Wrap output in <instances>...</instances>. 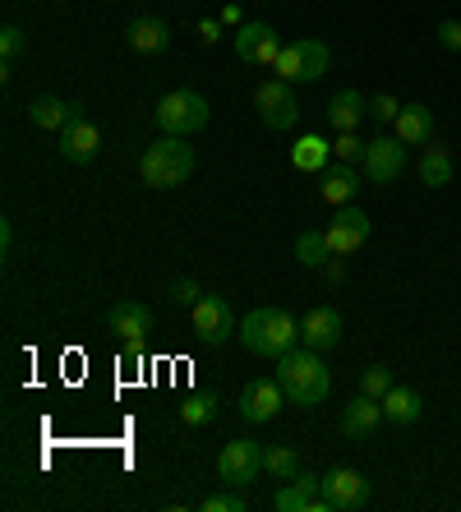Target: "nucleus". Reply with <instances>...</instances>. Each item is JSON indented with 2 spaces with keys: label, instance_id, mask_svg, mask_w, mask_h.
<instances>
[{
  "label": "nucleus",
  "instance_id": "1",
  "mask_svg": "<svg viewBox=\"0 0 461 512\" xmlns=\"http://www.w3.org/2000/svg\"><path fill=\"white\" fill-rule=\"evenodd\" d=\"M236 337L245 342V351H254V356L282 360L286 351L300 342V319L296 314H286V310H277V305H254V310L240 319Z\"/></svg>",
  "mask_w": 461,
  "mask_h": 512
},
{
  "label": "nucleus",
  "instance_id": "2",
  "mask_svg": "<svg viewBox=\"0 0 461 512\" xmlns=\"http://www.w3.org/2000/svg\"><path fill=\"white\" fill-rule=\"evenodd\" d=\"M277 383H282L286 402L296 406H323L332 393V374L323 365V351H286L277 360Z\"/></svg>",
  "mask_w": 461,
  "mask_h": 512
},
{
  "label": "nucleus",
  "instance_id": "3",
  "mask_svg": "<svg viewBox=\"0 0 461 512\" xmlns=\"http://www.w3.org/2000/svg\"><path fill=\"white\" fill-rule=\"evenodd\" d=\"M190 171H194V148L185 139H176V134H162L139 157V176L148 190H176V185L190 180Z\"/></svg>",
  "mask_w": 461,
  "mask_h": 512
},
{
  "label": "nucleus",
  "instance_id": "4",
  "mask_svg": "<svg viewBox=\"0 0 461 512\" xmlns=\"http://www.w3.org/2000/svg\"><path fill=\"white\" fill-rule=\"evenodd\" d=\"M157 125L162 134H176V139H190V134L208 130V120H213V107H208V97L194 93V88H176V93H166L157 102Z\"/></svg>",
  "mask_w": 461,
  "mask_h": 512
},
{
  "label": "nucleus",
  "instance_id": "5",
  "mask_svg": "<svg viewBox=\"0 0 461 512\" xmlns=\"http://www.w3.org/2000/svg\"><path fill=\"white\" fill-rule=\"evenodd\" d=\"M332 65V51L323 47L319 37H296V42H286L282 56H277V79H286V84H314V79H323Z\"/></svg>",
  "mask_w": 461,
  "mask_h": 512
},
{
  "label": "nucleus",
  "instance_id": "6",
  "mask_svg": "<svg viewBox=\"0 0 461 512\" xmlns=\"http://www.w3.org/2000/svg\"><path fill=\"white\" fill-rule=\"evenodd\" d=\"M254 107H259L268 130H296L300 125V102L286 79H263V84L254 88Z\"/></svg>",
  "mask_w": 461,
  "mask_h": 512
},
{
  "label": "nucleus",
  "instance_id": "7",
  "mask_svg": "<svg viewBox=\"0 0 461 512\" xmlns=\"http://www.w3.org/2000/svg\"><path fill=\"white\" fill-rule=\"evenodd\" d=\"M259 471H263V443H254V439H231L217 453V476L231 489H245Z\"/></svg>",
  "mask_w": 461,
  "mask_h": 512
},
{
  "label": "nucleus",
  "instance_id": "8",
  "mask_svg": "<svg viewBox=\"0 0 461 512\" xmlns=\"http://www.w3.org/2000/svg\"><path fill=\"white\" fill-rule=\"evenodd\" d=\"M190 328L203 346H222L226 337H236L240 323L231 314V305H226V296H199V305L190 314Z\"/></svg>",
  "mask_w": 461,
  "mask_h": 512
},
{
  "label": "nucleus",
  "instance_id": "9",
  "mask_svg": "<svg viewBox=\"0 0 461 512\" xmlns=\"http://www.w3.org/2000/svg\"><path fill=\"white\" fill-rule=\"evenodd\" d=\"M236 56L254 70H272L282 56V37L272 33V24H240L236 28Z\"/></svg>",
  "mask_w": 461,
  "mask_h": 512
},
{
  "label": "nucleus",
  "instance_id": "10",
  "mask_svg": "<svg viewBox=\"0 0 461 512\" xmlns=\"http://www.w3.org/2000/svg\"><path fill=\"white\" fill-rule=\"evenodd\" d=\"M272 508L277 512H332V503H328V494H323V476L300 471L291 485H282L272 494Z\"/></svg>",
  "mask_w": 461,
  "mask_h": 512
},
{
  "label": "nucleus",
  "instance_id": "11",
  "mask_svg": "<svg viewBox=\"0 0 461 512\" xmlns=\"http://www.w3.org/2000/svg\"><path fill=\"white\" fill-rule=\"evenodd\" d=\"M323 236H328L332 254H355L360 245L369 240V217L365 208H355V203H342L337 213H332V222L323 227Z\"/></svg>",
  "mask_w": 461,
  "mask_h": 512
},
{
  "label": "nucleus",
  "instance_id": "12",
  "mask_svg": "<svg viewBox=\"0 0 461 512\" xmlns=\"http://www.w3.org/2000/svg\"><path fill=\"white\" fill-rule=\"evenodd\" d=\"M360 167H365V180H374V185H392L406 167V143L388 139V134H383V139H369Z\"/></svg>",
  "mask_w": 461,
  "mask_h": 512
},
{
  "label": "nucleus",
  "instance_id": "13",
  "mask_svg": "<svg viewBox=\"0 0 461 512\" xmlns=\"http://www.w3.org/2000/svg\"><path fill=\"white\" fill-rule=\"evenodd\" d=\"M323 494H328L332 512H355L369 503V480L360 471H351V466H337V471L323 476Z\"/></svg>",
  "mask_w": 461,
  "mask_h": 512
},
{
  "label": "nucleus",
  "instance_id": "14",
  "mask_svg": "<svg viewBox=\"0 0 461 512\" xmlns=\"http://www.w3.org/2000/svg\"><path fill=\"white\" fill-rule=\"evenodd\" d=\"M282 402H286L282 383L277 379H254L245 393H240V416H245L249 425H268V420L282 411Z\"/></svg>",
  "mask_w": 461,
  "mask_h": 512
},
{
  "label": "nucleus",
  "instance_id": "15",
  "mask_svg": "<svg viewBox=\"0 0 461 512\" xmlns=\"http://www.w3.org/2000/svg\"><path fill=\"white\" fill-rule=\"evenodd\" d=\"M300 342L309 351H332V346H342V314L332 310V305H314V310L300 319Z\"/></svg>",
  "mask_w": 461,
  "mask_h": 512
},
{
  "label": "nucleus",
  "instance_id": "16",
  "mask_svg": "<svg viewBox=\"0 0 461 512\" xmlns=\"http://www.w3.org/2000/svg\"><path fill=\"white\" fill-rule=\"evenodd\" d=\"M97 148H102V130H97L88 116H74L65 130H60V157L83 167V162H93Z\"/></svg>",
  "mask_w": 461,
  "mask_h": 512
},
{
  "label": "nucleus",
  "instance_id": "17",
  "mask_svg": "<svg viewBox=\"0 0 461 512\" xmlns=\"http://www.w3.org/2000/svg\"><path fill=\"white\" fill-rule=\"evenodd\" d=\"M107 333L116 337H148L153 333V310L139 300H111L107 305Z\"/></svg>",
  "mask_w": 461,
  "mask_h": 512
},
{
  "label": "nucleus",
  "instance_id": "18",
  "mask_svg": "<svg viewBox=\"0 0 461 512\" xmlns=\"http://www.w3.org/2000/svg\"><path fill=\"white\" fill-rule=\"evenodd\" d=\"M379 420H388V416H383L379 397L355 393L351 406L342 411V434H346V439H365V434H374V429H379Z\"/></svg>",
  "mask_w": 461,
  "mask_h": 512
},
{
  "label": "nucleus",
  "instance_id": "19",
  "mask_svg": "<svg viewBox=\"0 0 461 512\" xmlns=\"http://www.w3.org/2000/svg\"><path fill=\"white\" fill-rule=\"evenodd\" d=\"M392 125H397V139H402L406 148H429V143H434V111H429L425 102L402 107V116L392 120Z\"/></svg>",
  "mask_w": 461,
  "mask_h": 512
},
{
  "label": "nucleus",
  "instance_id": "20",
  "mask_svg": "<svg viewBox=\"0 0 461 512\" xmlns=\"http://www.w3.org/2000/svg\"><path fill=\"white\" fill-rule=\"evenodd\" d=\"M328 125L337 134H351V130H360V116H369V97L365 93H355V88H342V93L328 102Z\"/></svg>",
  "mask_w": 461,
  "mask_h": 512
},
{
  "label": "nucleus",
  "instance_id": "21",
  "mask_svg": "<svg viewBox=\"0 0 461 512\" xmlns=\"http://www.w3.org/2000/svg\"><path fill=\"white\" fill-rule=\"evenodd\" d=\"M125 37H130V47L139 51V56H157V51L171 47V24H166V19H157V14H139Z\"/></svg>",
  "mask_w": 461,
  "mask_h": 512
},
{
  "label": "nucleus",
  "instance_id": "22",
  "mask_svg": "<svg viewBox=\"0 0 461 512\" xmlns=\"http://www.w3.org/2000/svg\"><path fill=\"white\" fill-rule=\"evenodd\" d=\"M319 190H323V203H332V208H342V203H351L355 194H360V176H355L351 162H337V167H323L319 171Z\"/></svg>",
  "mask_w": 461,
  "mask_h": 512
},
{
  "label": "nucleus",
  "instance_id": "23",
  "mask_svg": "<svg viewBox=\"0 0 461 512\" xmlns=\"http://www.w3.org/2000/svg\"><path fill=\"white\" fill-rule=\"evenodd\" d=\"M74 116H83L79 102H60V97H37V102H28V120H33L37 130H65Z\"/></svg>",
  "mask_w": 461,
  "mask_h": 512
},
{
  "label": "nucleus",
  "instance_id": "24",
  "mask_svg": "<svg viewBox=\"0 0 461 512\" xmlns=\"http://www.w3.org/2000/svg\"><path fill=\"white\" fill-rule=\"evenodd\" d=\"M379 402H383V416H388L392 425H415V420H420V411H425L420 393H415V388H402V383H392Z\"/></svg>",
  "mask_w": 461,
  "mask_h": 512
},
{
  "label": "nucleus",
  "instance_id": "25",
  "mask_svg": "<svg viewBox=\"0 0 461 512\" xmlns=\"http://www.w3.org/2000/svg\"><path fill=\"white\" fill-rule=\"evenodd\" d=\"M332 143L323 139V134H300L296 148H291V167L296 171H309V176H319L323 167H332Z\"/></svg>",
  "mask_w": 461,
  "mask_h": 512
},
{
  "label": "nucleus",
  "instance_id": "26",
  "mask_svg": "<svg viewBox=\"0 0 461 512\" xmlns=\"http://www.w3.org/2000/svg\"><path fill=\"white\" fill-rule=\"evenodd\" d=\"M420 180H425L429 190H443V185H452V157L443 143H429L425 157H420Z\"/></svg>",
  "mask_w": 461,
  "mask_h": 512
},
{
  "label": "nucleus",
  "instance_id": "27",
  "mask_svg": "<svg viewBox=\"0 0 461 512\" xmlns=\"http://www.w3.org/2000/svg\"><path fill=\"white\" fill-rule=\"evenodd\" d=\"M296 259L305 263V268H323V263L332 259V245L323 231H300L296 236Z\"/></svg>",
  "mask_w": 461,
  "mask_h": 512
},
{
  "label": "nucleus",
  "instance_id": "28",
  "mask_svg": "<svg viewBox=\"0 0 461 512\" xmlns=\"http://www.w3.org/2000/svg\"><path fill=\"white\" fill-rule=\"evenodd\" d=\"M263 471H272L277 480H296L300 476L296 448H286V443H272V448H263Z\"/></svg>",
  "mask_w": 461,
  "mask_h": 512
},
{
  "label": "nucleus",
  "instance_id": "29",
  "mask_svg": "<svg viewBox=\"0 0 461 512\" xmlns=\"http://www.w3.org/2000/svg\"><path fill=\"white\" fill-rule=\"evenodd\" d=\"M217 393H190L185 402H180V420L185 425H208V420H217Z\"/></svg>",
  "mask_w": 461,
  "mask_h": 512
},
{
  "label": "nucleus",
  "instance_id": "30",
  "mask_svg": "<svg viewBox=\"0 0 461 512\" xmlns=\"http://www.w3.org/2000/svg\"><path fill=\"white\" fill-rule=\"evenodd\" d=\"M392 383H397V379H392V370H388V365H369V370L360 374V393H369V397H383V393H388V388H392Z\"/></svg>",
  "mask_w": 461,
  "mask_h": 512
},
{
  "label": "nucleus",
  "instance_id": "31",
  "mask_svg": "<svg viewBox=\"0 0 461 512\" xmlns=\"http://www.w3.org/2000/svg\"><path fill=\"white\" fill-rule=\"evenodd\" d=\"M24 47H28V33L19 24H5V28H0V56H5V60H14Z\"/></svg>",
  "mask_w": 461,
  "mask_h": 512
},
{
  "label": "nucleus",
  "instance_id": "32",
  "mask_svg": "<svg viewBox=\"0 0 461 512\" xmlns=\"http://www.w3.org/2000/svg\"><path fill=\"white\" fill-rule=\"evenodd\" d=\"M369 116H374V120H383V125H392V120L402 116V102H397V97H388V93L369 97Z\"/></svg>",
  "mask_w": 461,
  "mask_h": 512
},
{
  "label": "nucleus",
  "instance_id": "33",
  "mask_svg": "<svg viewBox=\"0 0 461 512\" xmlns=\"http://www.w3.org/2000/svg\"><path fill=\"white\" fill-rule=\"evenodd\" d=\"M332 153L342 157V162H365V143L355 139V130H351V134H337V143H332Z\"/></svg>",
  "mask_w": 461,
  "mask_h": 512
},
{
  "label": "nucleus",
  "instance_id": "34",
  "mask_svg": "<svg viewBox=\"0 0 461 512\" xmlns=\"http://www.w3.org/2000/svg\"><path fill=\"white\" fill-rule=\"evenodd\" d=\"M199 296H203V291H199V282H194V277H176V282H171V300H176V305H190V310H194V305H199Z\"/></svg>",
  "mask_w": 461,
  "mask_h": 512
},
{
  "label": "nucleus",
  "instance_id": "35",
  "mask_svg": "<svg viewBox=\"0 0 461 512\" xmlns=\"http://www.w3.org/2000/svg\"><path fill=\"white\" fill-rule=\"evenodd\" d=\"M249 499L245 494H213V499H203V512H245Z\"/></svg>",
  "mask_w": 461,
  "mask_h": 512
},
{
  "label": "nucleus",
  "instance_id": "36",
  "mask_svg": "<svg viewBox=\"0 0 461 512\" xmlns=\"http://www.w3.org/2000/svg\"><path fill=\"white\" fill-rule=\"evenodd\" d=\"M434 37H438V47L443 51H461V24L457 19H443V24L434 28Z\"/></svg>",
  "mask_w": 461,
  "mask_h": 512
},
{
  "label": "nucleus",
  "instance_id": "37",
  "mask_svg": "<svg viewBox=\"0 0 461 512\" xmlns=\"http://www.w3.org/2000/svg\"><path fill=\"white\" fill-rule=\"evenodd\" d=\"M199 33H203V42H217V37H222V24H217V19H203Z\"/></svg>",
  "mask_w": 461,
  "mask_h": 512
},
{
  "label": "nucleus",
  "instance_id": "38",
  "mask_svg": "<svg viewBox=\"0 0 461 512\" xmlns=\"http://www.w3.org/2000/svg\"><path fill=\"white\" fill-rule=\"evenodd\" d=\"M10 245H14V227L10 222H0V254H10Z\"/></svg>",
  "mask_w": 461,
  "mask_h": 512
},
{
  "label": "nucleus",
  "instance_id": "39",
  "mask_svg": "<svg viewBox=\"0 0 461 512\" xmlns=\"http://www.w3.org/2000/svg\"><path fill=\"white\" fill-rule=\"evenodd\" d=\"M222 24H240V5H226V10H222Z\"/></svg>",
  "mask_w": 461,
  "mask_h": 512
}]
</instances>
